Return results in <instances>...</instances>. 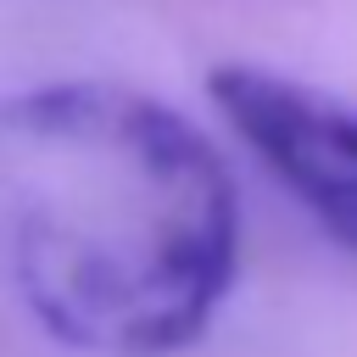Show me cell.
<instances>
[{"label":"cell","mask_w":357,"mask_h":357,"mask_svg":"<svg viewBox=\"0 0 357 357\" xmlns=\"http://www.w3.org/2000/svg\"><path fill=\"white\" fill-rule=\"evenodd\" d=\"M206 95L268 178L329 240L357 251V100L257 61H223Z\"/></svg>","instance_id":"7a4b0ae2"},{"label":"cell","mask_w":357,"mask_h":357,"mask_svg":"<svg viewBox=\"0 0 357 357\" xmlns=\"http://www.w3.org/2000/svg\"><path fill=\"white\" fill-rule=\"evenodd\" d=\"M0 234L33 324L84 357H173L240 273V190L212 134L112 78L0 95Z\"/></svg>","instance_id":"6da1fadb"}]
</instances>
